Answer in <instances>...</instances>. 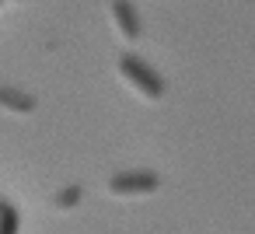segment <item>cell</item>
<instances>
[{
  "label": "cell",
  "mask_w": 255,
  "mask_h": 234,
  "mask_svg": "<svg viewBox=\"0 0 255 234\" xmlns=\"http://www.w3.org/2000/svg\"><path fill=\"white\" fill-rule=\"evenodd\" d=\"M109 21H112V28L119 32L123 42H140L143 39L140 11L129 4V0H112V4H109Z\"/></svg>",
  "instance_id": "cell-3"
},
{
  "label": "cell",
  "mask_w": 255,
  "mask_h": 234,
  "mask_svg": "<svg viewBox=\"0 0 255 234\" xmlns=\"http://www.w3.org/2000/svg\"><path fill=\"white\" fill-rule=\"evenodd\" d=\"M18 4H21V0H18Z\"/></svg>",
  "instance_id": "cell-8"
},
{
  "label": "cell",
  "mask_w": 255,
  "mask_h": 234,
  "mask_svg": "<svg viewBox=\"0 0 255 234\" xmlns=\"http://www.w3.org/2000/svg\"><path fill=\"white\" fill-rule=\"evenodd\" d=\"M0 4H4V0H0Z\"/></svg>",
  "instance_id": "cell-7"
},
{
  "label": "cell",
  "mask_w": 255,
  "mask_h": 234,
  "mask_svg": "<svg viewBox=\"0 0 255 234\" xmlns=\"http://www.w3.org/2000/svg\"><path fill=\"white\" fill-rule=\"evenodd\" d=\"M161 189V175L150 171V168H133V171H119L109 178V192L119 196V199H129V196H150Z\"/></svg>",
  "instance_id": "cell-2"
},
{
  "label": "cell",
  "mask_w": 255,
  "mask_h": 234,
  "mask_svg": "<svg viewBox=\"0 0 255 234\" xmlns=\"http://www.w3.org/2000/svg\"><path fill=\"white\" fill-rule=\"evenodd\" d=\"M81 199H84V189H81V185H67L63 192H56L53 206H60V210H74Z\"/></svg>",
  "instance_id": "cell-6"
},
{
  "label": "cell",
  "mask_w": 255,
  "mask_h": 234,
  "mask_svg": "<svg viewBox=\"0 0 255 234\" xmlns=\"http://www.w3.org/2000/svg\"><path fill=\"white\" fill-rule=\"evenodd\" d=\"M116 74H119V81H123L133 95H140L143 102H161V98L168 95V81H164L147 60H140V56H133V53H123V56L116 60Z\"/></svg>",
  "instance_id": "cell-1"
},
{
  "label": "cell",
  "mask_w": 255,
  "mask_h": 234,
  "mask_svg": "<svg viewBox=\"0 0 255 234\" xmlns=\"http://www.w3.org/2000/svg\"><path fill=\"white\" fill-rule=\"evenodd\" d=\"M35 98L28 95V91H21V88H14V84H0V109L4 112H14V116H32L35 112Z\"/></svg>",
  "instance_id": "cell-4"
},
{
  "label": "cell",
  "mask_w": 255,
  "mask_h": 234,
  "mask_svg": "<svg viewBox=\"0 0 255 234\" xmlns=\"http://www.w3.org/2000/svg\"><path fill=\"white\" fill-rule=\"evenodd\" d=\"M18 231H21V217H18L14 203L0 196V234H18Z\"/></svg>",
  "instance_id": "cell-5"
}]
</instances>
